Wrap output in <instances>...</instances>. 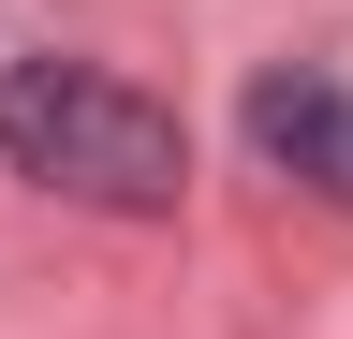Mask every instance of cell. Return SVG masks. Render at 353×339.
<instances>
[{"mask_svg": "<svg viewBox=\"0 0 353 339\" xmlns=\"http://www.w3.org/2000/svg\"><path fill=\"white\" fill-rule=\"evenodd\" d=\"M0 162L74 206H118V222H162L176 192H192V148H176V118L148 89H118V74L88 59H15L0 74Z\"/></svg>", "mask_w": 353, "mask_h": 339, "instance_id": "cell-1", "label": "cell"}, {"mask_svg": "<svg viewBox=\"0 0 353 339\" xmlns=\"http://www.w3.org/2000/svg\"><path fill=\"white\" fill-rule=\"evenodd\" d=\"M250 148L280 162V177H309L324 206H353V89L339 74H265L250 89Z\"/></svg>", "mask_w": 353, "mask_h": 339, "instance_id": "cell-2", "label": "cell"}]
</instances>
